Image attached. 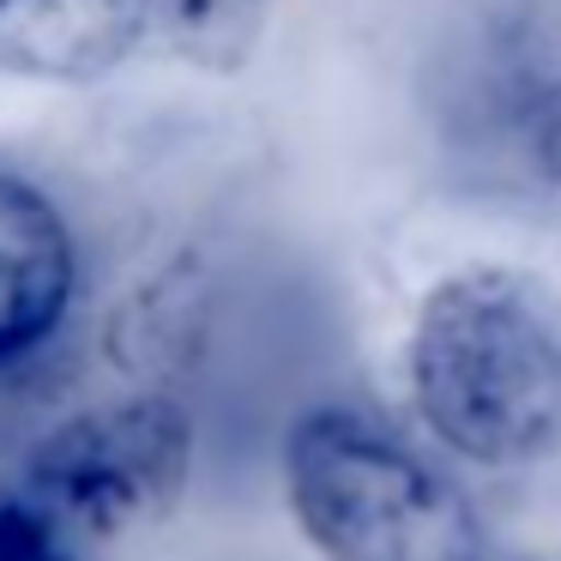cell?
<instances>
[{"mask_svg":"<svg viewBox=\"0 0 561 561\" xmlns=\"http://www.w3.org/2000/svg\"><path fill=\"white\" fill-rule=\"evenodd\" d=\"M404 387L447 453L513 471L561 447V302L513 266L447 272L404 339Z\"/></svg>","mask_w":561,"mask_h":561,"instance_id":"1","label":"cell"},{"mask_svg":"<svg viewBox=\"0 0 561 561\" xmlns=\"http://www.w3.org/2000/svg\"><path fill=\"white\" fill-rule=\"evenodd\" d=\"M284 495L327 561H483L465 489L356 404H320L284 435Z\"/></svg>","mask_w":561,"mask_h":561,"instance_id":"2","label":"cell"},{"mask_svg":"<svg viewBox=\"0 0 561 561\" xmlns=\"http://www.w3.org/2000/svg\"><path fill=\"white\" fill-rule=\"evenodd\" d=\"M194 471V423L170 392L91 404L31 447L19 483H31L85 543L127 525H151L182 501Z\"/></svg>","mask_w":561,"mask_h":561,"instance_id":"3","label":"cell"},{"mask_svg":"<svg viewBox=\"0 0 561 561\" xmlns=\"http://www.w3.org/2000/svg\"><path fill=\"white\" fill-rule=\"evenodd\" d=\"M440 85L465 139L561 194V0H465Z\"/></svg>","mask_w":561,"mask_h":561,"instance_id":"4","label":"cell"},{"mask_svg":"<svg viewBox=\"0 0 561 561\" xmlns=\"http://www.w3.org/2000/svg\"><path fill=\"white\" fill-rule=\"evenodd\" d=\"M79 296V242L37 182L0 170V368H19L61 332Z\"/></svg>","mask_w":561,"mask_h":561,"instance_id":"5","label":"cell"},{"mask_svg":"<svg viewBox=\"0 0 561 561\" xmlns=\"http://www.w3.org/2000/svg\"><path fill=\"white\" fill-rule=\"evenodd\" d=\"M158 0H0V73L91 85L139 49Z\"/></svg>","mask_w":561,"mask_h":561,"instance_id":"6","label":"cell"},{"mask_svg":"<svg viewBox=\"0 0 561 561\" xmlns=\"http://www.w3.org/2000/svg\"><path fill=\"white\" fill-rule=\"evenodd\" d=\"M272 0H158V25L182 61L206 73H236L254 55Z\"/></svg>","mask_w":561,"mask_h":561,"instance_id":"7","label":"cell"},{"mask_svg":"<svg viewBox=\"0 0 561 561\" xmlns=\"http://www.w3.org/2000/svg\"><path fill=\"white\" fill-rule=\"evenodd\" d=\"M85 549L91 543L31 483H0V561H85Z\"/></svg>","mask_w":561,"mask_h":561,"instance_id":"8","label":"cell"},{"mask_svg":"<svg viewBox=\"0 0 561 561\" xmlns=\"http://www.w3.org/2000/svg\"><path fill=\"white\" fill-rule=\"evenodd\" d=\"M483 561H501V556H483Z\"/></svg>","mask_w":561,"mask_h":561,"instance_id":"9","label":"cell"}]
</instances>
